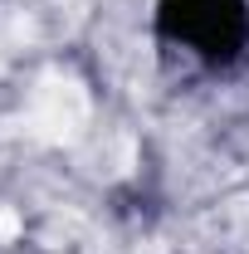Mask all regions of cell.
<instances>
[{
	"label": "cell",
	"mask_w": 249,
	"mask_h": 254,
	"mask_svg": "<svg viewBox=\"0 0 249 254\" xmlns=\"http://www.w3.org/2000/svg\"><path fill=\"white\" fill-rule=\"evenodd\" d=\"M15 235H20V215H15V210H10V205H5V210H0V240H5V245H10V240H15Z\"/></svg>",
	"instance_id": "cell-2"
},
{
	"label": "cell",
	"mask_w": 249,
	"mask_h": 254,
	"mask_svg": "<svg viewBox=\"0 0 249 254\" xmlns=\"http://www.w3.org/2000/svg\"><path fill=\"white\" fill-rule=\"evenodd\" d=\"M88 123V93L78 78H63V73H49L34 93V132L44 142H73L78 127Z\"/></svg>",
	"instance_id": "cell-1"
}]
</instances>
